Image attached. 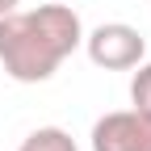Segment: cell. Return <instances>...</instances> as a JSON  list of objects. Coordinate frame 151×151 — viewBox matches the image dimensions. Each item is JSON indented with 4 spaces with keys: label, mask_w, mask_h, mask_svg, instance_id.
Masks as SVG:
<instances>
[{
    "label": "cell",
    "mask_w": 151,
    "mask_h": 151,
    "mask_svg": "<svg viewBox=\"0 0 151 151\" xmlns=\"http://www.w3.org/2000/svg\"><path fill=\"white\" fill-rule=\"evenodd\" d=\"M84 46V21L71 4L13 9L0 17V63L17 84H42Z\"/></svg>",
    "instance_id": "6da1fadb"
},
{
    "label": "cell",
    "mask_w": 151,
    "mask_h": 151,
    "mask_svg": "<svg viewBox=\"0 0 151 151\" xmlns=\"http://www.w3.org/2000/svg\"><path fill=\"white\" fill-rule=\"evenodd\" d=\"M84 50L105 71H130L147 59V38L126 21H105L92 34H84Z\"/></svg>",
    "instance_id": "7a4b0ae2"
},
{
    "label": "cell",
    "mask_w": 151,
    "mask_h": 151,
    "mask_svg": "<svg viewBox=\"0 0 151 151\" xmlns=\"http://www.w3.org/2000/svg\"><path fill=\"white\" fill-rule=\"evenodd\" d=\"M92 151H151V113L143 109H113L92 122L88 134Z\"/></svg>",
    "instance_id": "3957f363"
},
{
    "label": "cell",
    "mask_w": 151,
    "mask_h": 151,
    "mask_svg": "<svg viewBox=\"0 0 151 151\" xmlns=\"http://www.w3.org/2000/svg\"><path fill=\"white\" fill-rule=\"evenodd\" d=\"M17 151H80V147H76V139L63 126H38V130H29L21 139Z\"/></svg>",
    "instance_id": "277c9868"
},
{
    "label": "cell",
    "mask_w": 151,
    "mask_h": 151,
    "mask_svg": "<svg viewBox=\"0 0 151 151\" xmlns=\"http://www.w3.org/2000/svg\"><path fill=\"white\" fill-rule=\"evenodd\" d=\"M134 76H130V105L134 109H143V113H151V63L143 59L139 67H130Z\"/></svg>",
    "instance_id": "5b68a950"
},
{
    "label": "cell",
    "mask_w": 151,
    "mask_h": 151,
    "mask_svg": "<svg viewBox=\"0 0 151 151\" xmlns=\"http://www.w3.org/2000/svg\"><path fill=\"white\" fill-rule=\"evenodd\" d=\"M17 4H21V0H0V17H4V13H13Z\"/></svg>",
    "instance_id": "8992f818"
}]
</instances>
